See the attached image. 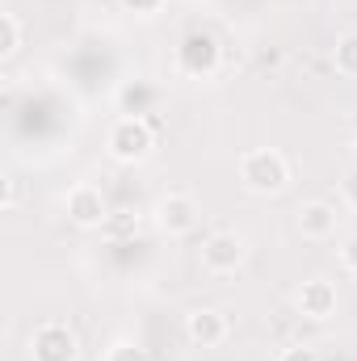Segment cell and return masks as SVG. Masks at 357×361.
<instances>
[{
    "label": "cell",
    "instance_id": "obj_10",
    "mask_svg": "<svg viewBox=\"0 0 357 361\" xmlns=\"http://www.w3.org/2000/svg\"><path fill=\"white\" fill-rule=\"evenodd\" d=\"M294 227H298V235L303 240H332L337 235V206L332 202H307V206H298V219H294Z\"/></svg>",
    "mask_w": 357,
    "mask_h": 361
},
{
    "label": "cell",
    "instance_id": "obj_12",
    "mask_svg": "<svg viewBox=\"0 0 357 361\" xmlns=\"http://www.w3.org/2000/svg\"><path fill=\"white\" fill-rule=\"evenodd\" d=\"M332 63H337V72H341V76L357 80V34H345V38L337 42V51H332Z\"/></svg>",
    "mask_w": 357,
    "mask_h": 361
},
{
    "label": "cell",
    "instance_id": "obj_16",
    "mask_svg": "<svg viewBox=\"0 0 357 361\" xmlns=\"http://www.w3.org/2000/svg\"><path fill=\"white\" fill-rule=\"evenodd\" d=\"M17 197H21V189H17V180L8 177V180H4V210H13V206H17Z\"/></svg>",
    "mask_w": 357,
    "mask_h": 361
},
{
    "label": "cell",
    "instance_id": "obj_3",
    "mask_svg": "<svg viewBox=\"0 0 357 361\" xmlns=\"http://www.w3.org/2000/svg\"><path fill=\"white\" fill-rule=\"evenodd\" d=\"M244 261H248V240L240 231H214L202 244V269L210 277H231L244 269Z\"/></svg>",
    "mask_w": 357,
    "mask_h": 361
},
{
    "label": "cell",
    "instance_id": "obj_5",
    "mask_svg": "<svg viewBox=\"0 0 357 361\" xmlns=\"http://www.w3.org/2000/svg\"><path fill=\"white\" fill-rule=\"evenodd\" d=\"M156 227L164 231V235H189L193 227H198V219H202V206H198V197L193 193H185V189H169L160 202H156Z\"/></svg>",
    "mask_w": 357,
    "mask_h": 361
},
{
    "label": "cell",
    "instance_id": "obj_18",
    "mask_svg": "<svg viewBox=\"0 0 357 361\" xmlns=\"http://www.w3.org/2000/svg\"><path fill=\"white\" fill-rule=\"evenodd\" d=\"M353 152H357V139H353Z\"/></svg>",
    "mask_w": 357,
    "mask_h": 361
},
{
    "label": "cell",
    "instance_id": "obj_14",
    "mask_svg": "<svg viewBox=\"0 0 357 361\" xmlns=\"http://www.w3.org/2000/svg\"><path fill=\"white\" fill-rule=\"evenodd\" d=\"M277 361H324V357H320V349H311V345H290V349H282Z\"/></svg>",
    "mask_w": 357,
    "mask_h": 361
},
{
    "label": "cell",
    "instance_id": "obj_8",
    "mask_svg": "<svg viewBox=\"0 0 357 361\" xmlns=\"http://www.w3.org/2000/svg\"><path fill=\"white\" fill-rule=\"evenodd\" d=\"M185 336H189V345H198V349H214V345H223V341L231 336V324H227V315L214 311V307H193V311L185 315Z\"/></svg>",
    "mask_w": 357,
    "mask_h": 361
},
{
    "label": "cell",
    "instance_id": "obj_15",
    "mask_svg": "<svg viewBox=\"0 0 357 361\" xmlns=\"http://www.w3.org/2000/svg\"><path fill=\"white\" fill-rule=\"evenodd\" d=\"M341 197H345V206H349V210H357V164L341 177Z\"/></svg>",
    "mask_w": 357,
    "mask_h": 361
},
{
    "label": "cell",
    "instance_id": "obj_4",
    "mask_svg": "<svg viewBox=\"0 0 357 361\" xmlns=\"http://www.w3.org/2000/svg\"><path fill=\"white\" fill-rule=\"evenodd\" d=\"M80 357V341L68 324L47 319L30 332V361H76Z\"/></svg>",
    "mask_w": 357,
    "mask_h": 361
},
{
    "label": "cell",
    "instance_id": "obj_7",
    "mask_svg": "<svg viewBox=\"0 0 357 361\" xmlns=\"http://www.w3.org/2000/svg\"><path fill=\"white\" fill-rule=\"evenodd\" d=\"M177 68L185 76H210L219 68V42L202 30H189L177 47Z\"/></svg>",
    "mask_w": 357,
    "mask_h": 361
},
{
    "label": "cell",
    "instance_id": "obj_6",
    "mask_svg": "<svg viewBox=\"0 0 357 361\" xmlns=\"http://www.w3.org/2000/svg\"><path fill=\"white\" fill-rule=\"evenodd\" d=\"M63 210H68V219H72L80 231H97V227L109 223V202H105L101 185H92V180H80V185L68 189Z\"/></svg>",
    "mask_w": 357,
    "mask_h": 361
},
{
    "label": "cell",
    "instance_id": "obj_13",
    "mask_svg": "<svg viewBox=\"0 0 357 361\" xmlns=\"http://www.w3.org/2000/svg\"><path fill=\"white\" fill-rule=\"evenodd\" d=\"M105 361H152V357H147V349H139L131 341H118V345H109Z\"/></svg>",
    "mask_w": 357,
    "mask_h": 361
},
{
    "label": "cell",
    "instance_id": "obj_17",
    "mask_svg": "<svg viewBox=\"0 0 357 361\" xmlns=\"http://www.w3.org/2000/svg\"><path fill=\"white\" fill-rule=\"evenodd\" d=\"M341 261H345L349 269H357V240H349V244H345V252H341Z\"/></svg>",
    "mask_w": 357,
    "mask_h": 361
},
{
    "label": "cell",
    "instance_id": "obj_2",
    "mask_svg": "<svg viewBox=\"0 0 357 361\" xmlns=\"http://www.w3.org/2000/svg\"><path fill=\"white\" fill-rule=\"evenodd\" d=\"M240 185L248 193H282L290 185V160L277 152V147H253L240 156Z\"/></svg>",
    "mask_w": 357,
    "mask_h": 361
},
{
    "label": "cell",
    "instance_id": "obj_1",
    "mask_svg": "<svg viewBox=\"0 0 357 361\" xmlns=\"http://www.w3.org/2000/svg\"><path fill=\"white\" fill-rule=\"evenodd\" d=\"M105 152L114 164H143L156 152V126L139 114H122L105 135Z\"/></svg>",
    "mask_w": 357,
    "mask_h": 361
},
{
    "label": "cell",
    "instance_id": "obj_9",
    "mask_svg": "<svg viewBox=\"0 0 357 361\" xmlns=\"http://www.w3.org/2000/svg\"><path fill=\"white\" fill-rule=\"evenodd\" d=\"M294 302H298V311H303L307 319L324 324V319H332V315H337V286H332V281H324V277H311V281H303V286H298Z\"/></svg>",
    "mask_w": 357,
    "mask_h": 361
},
{
    "label": "cell",
    "instance_id": "obj_11",
    "mask_svg": "<svg viewBox=\"0 0 357 361\" xmlns=\"http://www.w3.org/2000/svg\"><path fill=\"white\" fill-rule=\"evenodd\" d=\"M17 51H21V21L17 13H0V59L8 63Z\"/></svg>",
    "mask_w": 357,
    "mask_h": 361
}]
</instances>
